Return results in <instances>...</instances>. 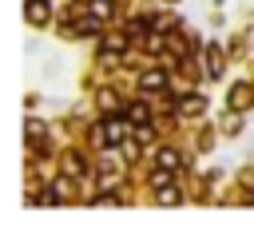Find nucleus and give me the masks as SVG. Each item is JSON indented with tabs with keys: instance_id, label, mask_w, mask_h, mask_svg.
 <instances>
[{
	"instance_id": "f257e3e1",
	"label": "nucleus",
	"mask_w": 254,
	"mask_h": 234,
	"mask_svg": "<svg viewBox=\"0 0 254 234\" xmlns=\"http://www.w3.org/2000/svg\"><path fill=\"white\" fill-rule=\"evenodd\" d=\"M103 131H107V135H103V143H111V147H123V143H127V135H131V119H111Z\"/></svg>"
},
{
	"instance_id": "f03ea898",
	"label": "nucleus",
	"mask_w": 254,
	"mask_h": 234,
	"mask_svg": "<svg viewBox=\"0 0 254 234\" xmlns=\"http://www.w3.org/2000/svg\"><path fill=\"white\" fill-rule=\"evenodd\" d=\"M139 83H143L147 91H163V87H167V71H163V67H151V71H143Z\"/></svg>"
},
{
	"instance_id": "7ed1b4c3",
	"label": "nucleus",
	"mask_w": 254,
	"mask_h": 234,
	"mask_svg": "<svg viewBox=\"0 0 254 234\" xmlns=\"http://www.w3.org/2000/svg\"><path fill=\"white\" fill-rule=\"evenodd\" d=\"M48 20V0H28V24H44Z\"/></svg>"
},
{
	"instance_id": "20e7f679",
	"label": "nucleus",
	"mask_w": 254,
	"mask_h": 234,
	"mask_svg": "<svg viewBox=\"0 0 254 234\" xmlns=\"http://www.w3.org/2000/svg\"><path fill=\"white\" fill-rule=\"evenodd\" d=\"M230 107H234V111H242V107H250V87H246V83H238V87L230 91Z\"/></svg>"
},
{
	"instance_id": "39448f33",
	"label": "nucleus",
	"mask_w": 254,
	"mask_h": 234,
	"mask_svg": "<svg viewBox=\"0 0 254 234\" xmlns=\"http://www.w3.org/2000/svg\"><path fill=\"white\" fill-rule=\"evenodd\" d=\"M103 52H107V56L127 52V36H103Z\"/></svg>"
},
{
	"instance_id": "423d86ee",
	"label": "nucleus",
	"mask_w": 254,
	"mask_h": 234,
	"mask_svg": "<svg viewBox=\"0 0 254 234\" xmlns=\"http://www.w3.org/2000/svg\"><path fill=\"white\" fill-rule=\"evenodd\" d=\"M206 71H210V75H218V71H222V52H218V44H210V48H206Z\"/></svg>"
},
{
	"instance_id": "0eeeda50",
	"label": "nucleus",
	"mask_w": 254,
	"mask_h": 234,
	"mask_svg": "<svg viewBox=\"0 0 254 234\" xmlns=\"http://www.w3.org/2000/svg\"><path fill=\"white\" fill-rule=\"evenodd\" d=\"M127 119H131V123H147V119H151V107H147V103H131V107H127Z\"/></svg>"
},
{
	"instance_id": "6e6552de",
	"label": "nucleus",
	"mask_w": 254,
	"mask_h": 234,
	"mask_svg": "<svg viewBox=\"0 0 254 234\" xmlns=\"http://www.w3.org/2000/svg\"><path fill=\"white\" fill-rule=\"evenodd\" d=\"M202 107H206L202 95H187V99H183V115H202Z\"/></svg>"
},
{
	"instance_id": "1a4fd4ad",
	"label": "nucleus",
	"mask_w": 254,
	"mask_h": 234,
	"mask_svg": "<svg viewBox=\"0 0 254 234\" xmlns=\"http://www.w3.org/2000/svg\"><path fill=\"white\" fill-rule=\"evenodd\" d=\"M71 32H75V36H91V32H99V16H91V20H79Z\"/></svg>"
},
{
	"instance_id": "9d476101",
	"label": "nucleus",
	"mask_w": 254,
	"mask_h": 234,
	"mask_svg": "<svg viewBox=\"0 0 254 234\" xmlns=\"http://www.w3.org/2000/svg\"><path fill=\"white\" fill-rule=\"evenodd\" d=\"M155 163H159V167H171V171H175V167H179V155H175L171 147H163V151L155 155Z\"/></svg>"
},
{
	"instance_id": "9b49d317",
	"label": "nucleus",
	"mask_w": 254,
	"mask_h": 234,
	"mask_svg": "<svg viewBox=\"0 0 254 234\" xmlns=\"http://www.w3.org/2000/svg\"><path fill=\"white\" fill-rule=\"evenodd\" d=\"M159 202L175 206V202H179V190H175V186H163V190H159Z\"/></svg>"
},
{
	"instance_id": "f8f14e48",
	"label": "nucleus",
	"mask_w": 254,
	"mask_h": 234,
	"mask_svg": "<svg viewBox=\"0 0 254 234\" xmlns=\"http://www.w3.org/2000/svg\"><path fill=\"white\" fill-rule=\"evenodd\" d=\"M40 139H44V127H40V123H32V119H28V143H40Z\"/></svg>"
},
{
	"instance_id": "ddd939ff",
	"label": "nucleus",
	"mask_w": 254,
	"mask_h": 234,
	"mask_svg": "<svg viewBox=\"0 0 254 234\" xmlns=\"http://www.w3.org/2000/svg\"><path fill=\"white\" fill-rule=\"evenodd\" d=\"M67 171H71V175H79V171H83V163H79V155H67Z\"/></svg>"
},
{
	"instance_id": "4468645a",
	"label": "nucleus",
	"mask_w": 254,
	"mask_h": 234,
	"mask_svg": "<svg viewBox=\"0 0 254 234\" xmlns=\"http://www.w3.org/2000/svg\"><path fill=\"white\" fill-rule=\"evenodd\" d=\"M107 12H111V8H107V4H103V0H99V4H91V16H99V20H103V16H107Z\"/></svg>"
},
{
	"instance_id": "2eb2a0df",
	"label": "nucleus",
	"mask_w": 254,
	"mask_h": 234,
	"mask_svg": "<svg viewBox=\"0 0 254 234\" xmlns=\"http://www.w3.org/2000/svg\"><path fill=\"white\" fill-rule=\"evenodd\" d=\"M123 155L127 159H139V143H123Z\"/></svg>"
}]
</instances>
